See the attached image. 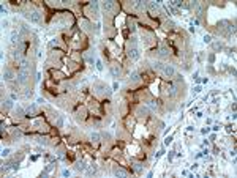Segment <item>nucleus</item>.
<instances>
[{
    "mask_svg": "<svg viewBox=\"0 0 237 178\" xmlns=\"http://www.w3.org/2000/svg\"><path fill=\"white\" fill-rule=\"evenodd\" d=\"M29 79V68H19L18 71V82L19 84H25Z\"/></svg>",
    "mask_w": 237,
    "mask_h": 178,
    "instance_id": "obj_1",
    "label": "nucleus"
},
{
    "mask_svg": "<svg viewBox=\"0 0 237 178\" xmlns=\"http://www.w3.org/2000/svg\"><path fill=\"white\" fill-rule=\"evenodd\" d=\"M25 17H27L30 22H33V24H40L41 22V14L38 11H30V13L25 14Z\"/></svg>",
    "mask_w": 237,
    "mask_h": 178,
    "instance_id": "obj_2",
    "label": "nucleus"
},
{
    "mask_svg": "<svg viewBox=\"0 0 237 178\" xmlns=\"http://www.w3.org/2000/svg\"><path fill=\"white\" fill-rule=\"evenodd\" d=\"M161 73H163L166 77H172V76L175 74V69H174V66H172V65H163Z\"/></svg>",
    "mask_w": 237,
    "mask_h": 178,
    "instance_id": "obj_3",
    "label": "nucleus"
},
{
    "mask_svg": "<svg viewBox=\"0 0 237 178\" xmlns=\"http://www.w3.org/2000/svg\"><path fill=\"white\" fill-rule=\"evenodd\" d=\"M128 57H130L131 60H137L141 57V52H139V49H137V47H128Z\"/></svg>",
    "mask_w": 237,
    "mask_h": 178,
    "instance_id": "obj_4",
    "label": "nucleus"
},
{
    "mask_svg": "<svg viewBox=\"0 0 237 178\" xmlns=\"http://www.w3.org/2000/svg\"><path fill=\"white\" fill-rule=\"evenodd\" d=\"M158 54H160L161 57H168V55H169V49H168L165 44H160L158 46Z\"/></svg>",
    "mask_w": 237,
    "mask_h": 178,
    "instance_id": "obj_5",
    "label": "nucleus"
},
{
    "mask_svg": "<svg viewBox=\"0 0 237 178\" xmlns=\"http://www.w3.org/2000/svg\"><path fill=\"white\" fill-rule=\"evenodd\" d=\"M136 114H137V117H144V118H145L147 114H149V109H147V107H139Z\"/></svg>",
    "mask_w": 237,
    "mask_h": 178,
    "instance_id": "obj_6",
    "label": "nucleus"
},
{
    "mask_svg": "<svg viewBox=\"0 0 237 178\" xmlns=\"http://www.w3.org/2000/svg\"><path fill=\"white\" fill-rule=\"evenodd\" d=\"M111 74H112L114 77H119V74H120V68L117 66V65H112V66H111Z\"/></svg>",
    "mask_w": 237,
    "mask_h": 178,
    "instance_id": "obj_7",
    "label": "nucleus"
},
{
    "mask_svg": "<svg viewBox=\"0 0 237 178\" xmlns=\"http://www.w3.org/2000/svg\"><path fill=\"white\" fill-rule=\"evenodd\" d=\"M112 8H114L112 2H103V10L104 11H112Z\"/></svg>",
    "mask_w": 237,
    "mask_h": 178,
    "instance_id": "obj_8",
    "label": "nucleus"
},
{
    "mask_svg": "<svg viewBox=\"0 0 237 178\" xmlns=\"http://www.w3.org/2000/svg\"><path fill=\"white\" fill-rule=\"evenodd\" d=\"M100 139H101V136H100L98 132H92V134H90V140L95 142V144H98V142H100Z\"/></svg>",
    "mask_w": 237,
    "mask_h": 178,
    "instance_id": "obj_9",
    "label": "nucleus"
},
{
    "mask_svg": "<svg viewBox=\"0 0 237 178\" xmlns=\"http://www.w3.org/2000/svg\"><path fill=\"white\" fill-rule=\"evenodd\" d=\"M114 175H115V177H127L128 173L125 172L123 169H115V170H114Z\"/></svg>",
    "mask_w": 237,
    "mask_h": 178,
    "instance_id": "obj_10",
    "label": "nucleus"
},
{
    "mask_svg": "<svg viewBox=\"0 0 237 178\" xmlns=\"http://www.w3.org/2000/svg\"><path fill=\"white\" fill-rule=\"evenodd\" d=\"M3 79H5V80H11V79H13V73L6 69V71L3 73Z\"/></svg>",
    "mask_w": 237,
    "mask_h": 178,
    "instance_id": "obj_11",
    "label": "nucleus"
},
{
    "mask_svg": "<svg viewBox=\"0 0 237 178\" xmlns=\"http://www.w3.org/2000/svg\"><path fill=\"white\" fill-rule=\"evenodd\" d=\"M18 38H19L18 30H13V32H11V41H13V43H16V41H18Z\"/></svg>",
    "mask_w": 237,
    "mask_h": 178,
    "instance_id": "obj_12",
    "label": "nucleus"
},
{
    "mask_svg": "<svg viewBox=\"0 0 237 178\" xmlns=\"http://www.w3.org/2000/svg\"><path fill=\"white\" fill-rule=\"evenodd\" d=\"M11 107H13V101H11V99H8V101H5V102H3V109H5V110L11 109Z\"/></svg>",
    "mask_w": 237,
    "mask_h": 178,
    "instance_id": "obj_13",
    "label": "nucleus"
},
{
    "mask_svg": "<svg viewBox=\"0 0 237 178\" xmlns=\"http://www.w3.org/2000/svg\"><path fill=\"white\" fill-rule=\"evenodd\" d=\"M76 170L84 172V170H85V164H84V162H76Z\"/></svg>",
    "mask_w": 237,
    "mask_h": 178,
    "instance_id": "obj_14",
    "label": "nucleus"
},
{
    "mask_svg": "<svg viewBox=\"0 0 237 178\" xmlns=\"http://www.w3.org/2000/svg\"><path fill=\"white\" fill-rule=\"evenodd\" d=\"M95 172H97V167H95V166H89V169H87V172H85V173H87V175H93Z\"/></svg>",
    "mask_w": 237,
    "mask_h": 178,
    "instance_id": "obj_15",
    "label": "nucleus"
},
{
    "mask_svg": "<svg viewBox=\"0 0 237 178\" xmlns=\"http://www.w3.org/2000/svg\"><path fill=\"white\" fill-rule=\"evenodd\" d=\"M212 47H213V51H221L223 49V44H221V43H213Z\"/></svg>",
    "mask_w": 237,
    "mask_h": 178,
    "instance_id": "obj_16",
    "label": "nucleus"
},
{
    "mask_svg": "<svg viewBox=\"0 0 237 178\" xmlns=\"http://www.w3.org/2000/svg\"><path fill=\"white\" fill-rule=\"evenodd\" d=\"M95 66H97V69H98V71H103V63H101V60H97Z\"/></svg>",
    "mask_w": 237,
    "mask_h": 178,
    "instance_id": "obj_17",
    "label": "nucleus"
},
{
    "mask_svg": "<svg viewBox=\"0 0 237 178\" xmlns=\"http://www.w3.org/2000/svg\"><path fill=\"white\" fill-rule=\"evenodd\" d=\"M35 112H36V107H35V106H30V107H29V115H33Z\"/></svg>",
    "mask_w": 237,
    "mask_h": 178,
    "instance_id": "obj_18",
    "label": "nucleus"
},
{
    "mask_svg": "<svg viewBox=\"0 0 237 178\" xmlns=\"http://www.w3.org/2000/svg\"><path fill=\"white\" fill-rule=\"evenodd\" d=\"M149 8H150V10H155V8H158V3L150 2V3H149Z\"/></svg>",
    "mask_w": 237,
    "mask_h": 178,
    "instance_id": "obj_19",
    "label": "nucleus"
},
{
    "mask_svg": "<svg viewBox=\"0 0 237 178\" xmlns=\"http://www.w3.org/2000/svg\"><path fill=\"white\" fill-rule=\"evenodd\" d=\"M8 154H10V148H5V150L2 151V156H3V158H5V156H8Z\"/></svg>",
    "mask_w": 237,
    "mask_h": 178,
    "instance_id": "obj_20",
    "label": "nucleus"
},
{
    "mask_svg": "<svg viewBox=\"0 0 237 178\" xmlns=\"http://www.w3.org/2000/svg\"><path fill=\"white\" fill-rule=\"evenodd\" d=\"M85 60H87V62H89L90 65H93V57H90V55H87V57H85Z\"/></svg>",
    "mask_w": 237,
    "mask_h": 178,
    "instance_id": "obj_21",
    "label": "nucleus"
},
{
    "mask_svg": "<svg viewBox=\"0 0 237 178\" xmlns=\"http://www.w3.org/2000/svg\"><path fill=\"white\" fill-rule=\"evenodd\" d=\"M210 41H212V38H210L209 35H205V36H204V43H210Z\"/></svg>",
    "mask_w": 237,
    "mask_h": 178,
    "instance_id": "obj_22",
    "label": "nucleus"
},
{
    "mask_svg": "<svg viewBox=\"0 0 237 178\" xmlns=\"http://www.w3.org/2000/svg\"><path fill=\"white\" fill-rule=\"evenodd\" d=\"M57 126H59V128H62V126H63V118H59V121H57Z\"/></svg>",
    "mask_w": 237,
    "mask_h": 178,
    "instance_id": "obj_23",
    "label": "nucleus"
},
{
    "mask_svg": "<svg viewBox=\"0 0 237 178\" xmlns=\"http://www.w3.org/2000/svg\"><path fill=\"white\" fill-rule=\"evenodd\" d=\"M172 5H175V6H180V5H182V2H179V0H174V2H172Z\"/></svg>",
    "mask_w": 237,
    "mask_h": 178,
    "instance_id": "obj_24",
    "label": "nucleus"
},
{
    "mask_svg": "<svg viewBox=\"0 0 237 178\" xmlns=\"http://www.w3.org/2000/svg\"><path fill=\"white\" fill-rule=\"evenodd\" d=\"M16 114H19V115H22L24 114V110L21 109V107H18V109H16Z\"/></svg>",
    "mask_w": 237,
    "mask_h": 178,
    "instance_id": "obj_25",
    "label": "nucleus"
},
{
    "mask_svg": "<svg viewBox=\"0 0 237 178\" xmlns=\"http://www.w3.org/2000/svg\"><path fill=\"white\" fill-rule=\"evenodd\" d=\"M62 175H63V177H70V170H63Z\"/></svg>",
    "mask_w": 237,
    "mask_h": 178,
    "instance_id": "obj_26",
    "label": "nucleus"
},
{
    "mask_svg": "<svg viewBox=\"0 0 237 178\" xmlns=\"http://www.w3.org/2000/svg\"><path fill=\"white\" fill-rule=\"evenodd\" d=\"M135 169H136V172H141V164H135Z\"/></svg>",
    "mask_w": 237,
    "mask_h": 178,
    "instance_id": "obj_27",
    "label": "nucleus"
},
{
    "mask_svg": "<svg viewBox=\"0 0 237 178\" xmlns=\"http://www.w3.org/2000/svg\"><path fill=\"white\" fill-rule=\"evenodd\" d=\"M130 30H131V32H135V30H136V27H135V24H133V22L130 24Z\"/></svg>",
    "mask_w": 237,
    "mask_h": 178,
    "instance_id": "obj_28",
    "label": "nucleus"
},
{
    "mask_svg": "<svg viewBox=\"0 0 237 178\" xmlns=\"http://www.w3.org/2000/svg\"><path fill=\"white\" fill-rule=\"evenodd\" d=\"M112 88H114V90H117V88H119V84H117V82H114V85H112Z\"/></svg>",
    "mask_w": 237,
    "mask_h": 178,
    "instance_id": "obj_29",
    "label": "nucleus"
}]
</instances>
